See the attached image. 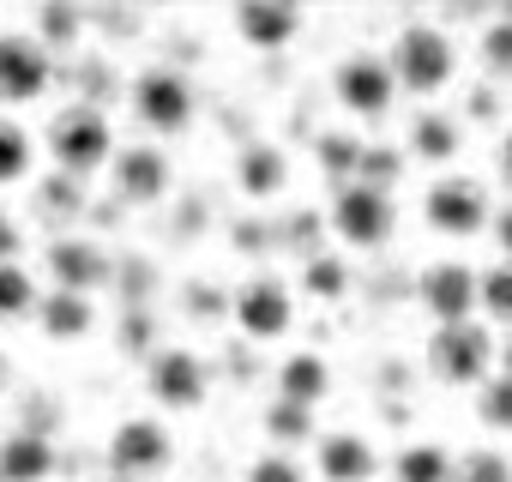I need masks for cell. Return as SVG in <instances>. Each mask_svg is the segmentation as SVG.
Instances as JSON below:
<instances>
[{"instance_id":"cell-43","label":"cell","mask_w":512,"mask_h":482,"mask_svg":"<svg viewBox=\"0 0 512 482\" xmlns=\"http://www.w3.org/2000/svg\"><path fill=\"white\" fill-rule=\"evenodd\" d=\"M0 380H7V356H0Z\"/></svg>"},{"instance_id":"cell-37","label":"cell","mask_w":512,"mask_h":482,"mask_svg":"<svg viewBox=\"0 0 512 482\" xmlns=\"http://www.w3.org/2000/svg\"><path fill=\"white\" fill-rule=\"evenodd\" d=\"M73 187H79V181H67V175H55V181H49V211H55V217H67V211H79V199H73Z\"/></svg>"},{"instance_id":"cell-11","label":"cell","mask_w":512,"mask_h":482,"mask_svg":"<svg viewBox=\"0 0 512 482\" xmlns=\"http://www.w3.org/2000/svg\"><path fill=\"white\" fill-rule=\"evenodd\" d=\"M55 79V61L37 37L0 31V103H37Z\"/></svg>"},{"instance_id":"cell-32","label":"cell","mask_w":512,"mask_h":482,"mask_svg":"<svg viewBox=\"0 0 512 482\" xmlns=\"http://www.w3.org/2000/svg\"><path fill=\"white\" fill-rule=\"evenodd\" d=\"M79 25H85V19H79L73 7H43V13H37V43H43V49H49V43H73Z\"/></svg>"},{"instance_id":"cell-39","label":"cell","mask_w":512,"mask_h":482,"mask_svg":"<svg viewBox=\"0 0 512 482\" xmlns=\"http://www.w3.org/2000/svg\"><path fill=\"white\" fill-rule=\"evenodd\" d=\"M488 229H494V248L512 260V205H506V211H494V223H488Z\"/></svg>"},{"instance_id":"cell-19","label":"cell","mask_w":512,"mask_h":482,"mask_svg":"<svg viewBox=\"0 0 512 482\" xmlns=\"http://www.w3.org/2000/svg\"><path fill=\"white\" fill-rule=\"evenodd\" d=\"M37 326H43L55 344H67V338H85V332L97 326V308H91V296L55 290V296H43V308H37Z\"/></svg>"},{"instance_id":"cell-35","label":"cell","mask_w":512,"mask_h":482,"mask_svg":"<svg viewBox=\"0 0 512 482\" xmlns=\"http://www.w3.org/2000/svg\"><path fill=\"white\" fill-rule=\"evenodd\" d=\"M392 175H398V157L374 145V151L362 157V181H368V187H392Z\"/></svg>"},{"instance_id":"cell-23","label":"cell","mask_w":512,"mask_h":482,"mask_svg":"<svg viewBox=\"0 0 512 482\" xmlns=\"http://www.w3.org/2000/svg\"><path fill=\"white\" fill-rule=\"evenodd\" d=\"M362 157H368V145H356L350 133H320V145H314V163H320V175H332L338 187L362 181Z\"/></svg>"},{"instance_id":"cell-4","label":"cell","mask_w":512,"mask_h":482,"mask_svg":"<svg viewBox=\"0 0 512 482\" xmlns=\"http://www.w3.org/2000/svg\"><path fill=\"white\" fill-rule=\"evenodd\" d=\"M392 223H398V205H392L386 187H368V181L338 187V199H332V229L350 241V248H380V241L392 235Z\"/></svg>"},{"instance_id":"cell-8","label":"cell","mask_w":512,"mask_h":482,"mask_svg":"<svg viewBox=\"0 0 512 482\" xmlns=\"http://www.w3.org/2000/svg\"><path fill=\"white\" fill-rule=\"evenodd\" d=\"M169 458H175V440H169V428L151 422V416H127V422L109 434V464H115V476H127V482H145V476L169 470Z\"/></svg>"},{"instance_id":"cell-10","label":"cell","mask_w":512,"mask_h":482,"mask_svg":"<svg viewBox=\"0 0 512 482\" xmlns=\"http://www.w3.org/2000/svg\"><path fill=\"white\" fill-rule=\"evenodd\" d=\"M145 386H151V398H157L163 410H199V404H205V392H211V374H205V362H199L193 350L169 344V350H157V356H151Z\"/></svg>"},{"instance_id":"cell-34","label":"cell","mask_w":512,"mask_h":482,"mask_svg":"<svg viewBox=\"0 0 512 482\" xmlns=\"http://www.w3.org/2000/svg\"><path fill=\"white\" fill-rule=\"evenodd\" d=\"M151 350V314H127L121 320V356H145Z\"/></svg>"},{"instance_id":"cell-29","label":"cell","mask_w":512,"mask_h":482,"mask_svg":"<svg viewBox=\"0 0 512 482\" xmlns=\"http://www.w3.org/2000/svg\"><path fill=\"white\" fill-rule=\"evenodd\" d=\"M482 67H488V79L512 85V19H494L482 31Z\"/></svg>"},{"instance_id":"cell-21","label":"cell","mask_w":512,"mask_h":482,"mask_svg":"<svg viewBox=\"0 0 512 482\" xmlns=\"http://www.w3.org/2000/svg\"><path fill=\"white\" fill-rule=\"evenodd\" d=\"M326 392H332V368H326V356H308V350H302V356H290V362L278 368V398L314 410Z\"/></svg>"},{"instance_id":"cell-38","label":"cell","mask_w":512,"mask_h":482,"mask_svg":"<svg viewBox=\"0 0 512 482\" xmlns=\"http://www.w3.org/2000/svg\"><path fill=\"white\" fill-rule=\"evenodd\" d=\"M19 248H25V241H19V223L0 211V266H13V254H19Z\"/></svg>"},{"instance_id":"cell-25","label":"cell","mask_w":512,"mask_h":482,"mask_svg":"<svg viewBox=\"0 0 512 482\" xmlns=\"http://www.w3.org/2000/svg\"><path fill=\"white\" fill-rule=\"evenodd\" d=\"M302 290L320 296V302H338V296L350 290V266H344L338 254H314V260L302 266Z\"/></svg>"},{"instance_id":"cell-33","label":"cell","mask_w":512,"mask_h":482,"mask_svg":"<svg viewBox=\"0 0 512 482\" xmlns=\"http://www.w3.org/2000/svg\"><path fill=\"white\" fill-rule=\"evenodd\" d=\"M247 482H302V464L284 458V452H266V458L247 464Z\"/></svg>"},{"instance_id":"cell-3","label":"cell","mask_w":512,"mask_h":482,"mask_svg":"<svg viewBox=\"0 0 512 482\" xmlns=\"http://www.w3.org/2000/svg\"><path fill=\"white\" fill-rule=\"evenodd\" d=\"M500 356V344L470 320V326H434L428 338V368L452 386H488V362Z\"/></svg>"},{"instance_id":"cell-14","label":"cell","mask_w":512,"mask_h":482,"mask_svg":"<svg viewBox=\"0 0 512 482\" xmlns=\"http://www.w3.org/2000/svg\"><path fill=\"white\" fill-rule=\"evenodd\" d=\"M115 187L121 199L133 205H157L169 193V157L157 145H133V151H115Z\"/></svg>"},{"instance_id":"cell-9","label":"cell","mask_w":512,"mask_h":482,"mask_svg":"<svg viewBox=\"0 0 512 482\" xmlns=\"http://www.w3.org/2000/svg\"><path fill=\"white\" fill-rule=\"evenodd\" d=\"M235 326H241L247 338H260V344L284 338V332L296 326V296H290V284H284V278H247V284L235 290Z\"/></svg>"},{"instance_id":"cell-44","label":"cell","mask_w":512,"mask_h":482,"mask_svg":"<svg viewBox=\"0 0 512 482\" xmlns=\"http://www.w3.org/2000/svg\"><path fill=\"white\" fill-rule=\"evenodd\" d=\"M103 482H127V476H103Z\"/></svg>"},{"instance_id":"cell-15","label":"cell","mask_w":512,"mask_h":482,"mask_svg":"<svg viewBox=\"0 0 512 482\" xmlns=\"http://www.w3.org/2000/svg\"><path fill=\"white\" fill-rule=\"evenodd\" d=\"M314 464H320V476H326V482H368V476L380 470L374 446H368L362 434H350V428H338V434L314 440Z\"/></svg>"},{"instance_id":"cell-5","label":"cell","mask_w":512,"mask_h":482,"mask_svg":"<svg viewBox=\"0 0 512 482\" xmlns=\"http://www.w3.org/2000/svg\"><path fill=\"white\" fill-rule=\"evenodd\" d=\"M422 211H428V223H434L440 235H476V229L494 223V211H488V187H482L476 175H440V181L428 187Z\"/></svg>"},{"instance_id":"cell-17","label":"cell","mask_w":512,"mask_h":482,"mask_svg":"<svg viewBox=\"0 0 512 482\" xmlns=\"http://www.w3.org/2000/svg\"><path fill=\"white\" fill-rule=\"evenodd\" d=\"M55 476V440L49 434H7L0 440V482H49Z\"/></svg>"},{"instance_id":"cell-18","label":"cell","mask_w":512,"mask_h":482,"mask_svg":"<svg viewBox=\"0 0 512 482\" xmlns=\"http://www.w3.org/2000/svg\"><path fill=\"white\" fill-rule=\"evenodd\" d=\"M235 181H241L247 199H278L284 181H290V157L278 145H247L241 163H235Z\"/></svg>"},{"instance_id":"cell-7","label":"cell","mask_w":512,"mask_h":482,"mask_svg":"<svg viewBox=\"0 0 512 482\" xmlns=\"http://www.w3.org/2000/svg\"><path fill=\"white\" fill-rule=\"evenodd\" d=\"M133 115H139L151 133H187V127H193V85H187L175 67H151V73H139V85H133Z\"/></svg>"},{"instance_id":"cell-13","label":"cell","mask_w":512,"mask_h":482,"mask_svg":"<svg viewBox=\"0 0 512 482\" xmlns=\"http://www.w3.org/2000/svg\"><path fill=\"white\" fill-rule=\"evenodd\" d=\"M109 254L97 248L91 235H61V241H49V278H55V290H73V296H91V290H103L109 284Z\"/></svg>"},{"instance_id":"cell-6","label":"cell","mask_w":512,"mask_h":482,"mask_svg":"<svg viewBox=\"0 0 512 482\" xmlns=\"http://www.w3.org/2000/svg\"><path fill=\"white\" fill-rule=\"evenodd\" d=\"M332 91H338V103H344L350 115L380 121V115L392 109V97H398V73H392V61H380V55H350V61H338Z\"/></svg>"},{"instance_id":"cell-27","label":"cell","mask_w":512,"mask_h":482,"mask_svg":"<svg viewBox=\"0 0 512 482\" xmlns=\"http://www.w3.org/2000/svg\"><path fill=\"white\" fill-rule=\"evenodd\" d=\"M25 175H31V133H25L19 121L0 115V187H7V181H25Z\"/></svg>"},{"instance_id":"cell-30","label":"cell","mask_w":512,"mask_h":482,"mask_svg":"<svg viewBox=\"0 0 512 482\" xmlns=\"http://www.w3.org/2000/svg\"><path fill=\"white\" fill-rule=\"evenodd\" d=\"M482 308H488V320L512 326V260L494 266V272H482Z\"/></svg>"},{"instance_id":"cell-41","label":"cell","mask_w":512,"mask_h":482,"mask_svg":"<svg viewBox=\"0 0 512 482\" xmlns=\"http://www.w3.org/2000/svg\"><path fill=\"white\" fill-rule=\"evenodd\" d=\"M470 109H476V115L488 121V115H494V91H470Z\"/></svg>"},{"instance_id":"cell-22","label":"cell","mask_w":512,"mask_h":482,"mask_svg":"<svg viewBox=\"0 0 512 482\" xmlns=\"http://www.w3.org/2000/svg\"><path fill=\"white\" fill-rule=\"evenodd\" d=\"M392 482H458V464H452L446 446L416 440V446H404V452L392 458Z\"/></svg>"},{"instance_id":"cell-26","label":"cell","mask_w":512,"mask_h":482,"mask_svg":"<svg viewBox=\"0 0 512 482\" xmlns=\"http://www.w3.org/2000/svg\"><path fill=\"white\" fill-rule=\"evenodd\" d=\"M43 302H37V284H31V272L25 266H0V320H25V314H37Z\"/></svg>"},{"instance_id":"cell-31","label":"cell","mask_w":512,"mask_h":482,"mask_svg":"<svg viewBox=\"0 0 512 482\" xmlns=\"http://www.w3.org/2000/svg\"><path fill=\"white\" fill-rule=\"evenodd\" d=\"M458 482H512V458L506 452H470L464 464H458Z\"/></svg>"},{"instance_id":"cell-24","label":"cell","mask_w":512,"mask_h":482,"mask_svg":"<svg viewBox=\"0 0 512 482\" xmlns=\"http://www.w3.org/2000/svg\"><path fill=\"white\" fill-rule=\"evenodd\" d=\"M260 422H266V434H272L278 446H290V440H320V434H314V410H308V404H290V398H272Z\"/></svg>"},{"instance_id":"cell-40","label":"cell","mask_w":512,"mask_h":482,"mask_svg":"<svg viewBox=\"0 0 512 482\" xmlns=\"http://www.w3.org/2000/svg\"><path fill=\"white\" fill-rule=\"evenodd\" d=\"M494 157H500V175H506V187H512V127L500 133V151H494Z\"/></svg>"},{"instance_id":"cell-20","label":"cell","mask_w":512,"mask_h":482,"mask_svg":"<svg viewBox=\"0 0 512 482\" xmlns=\"http://www.w3.org/2000/svg\"><path fill=\"white\" fill-rule=\"evenodd\" d=\"M410 157L422 163H452L458 157V121L440 109H416L410 115Z\"/></svg>"},{"instance_id":"cell-12","label":"cell","mask_w":512,"mask_h":482,"mask_svg":"<svg viewBox=\"0 0 512 482\" xmlns=\"http://www.w3.org/2000/svg\"><path fill=\"white\" fill-rule=\"evenodd\" d=\"M422 308L434 314V326H470V308H482V272L446 260V266H428L422 278Z\"/></svg>"},{"instance_id":"cell-36","label":"cell","mask_w":512,"mask_h":482,"mask_svg":"<svg viewBox=\"0 0 512 482\" xmlns=\"http://www.w3.org/2000/svg\"><path fill=\"white\" fill-rule=\"evenodd\" d=\"M187 308H193L199 320H211V314H223L229 302H217V290H211V284H187Z\"/></svg>"},{"instance_id":"cell-2","label":"cell","mask_w":512,"mask_h":482,"mask_svg":"<svg viewBox=\"0 0 512 482\" xmlns=\"http://www.w3.org/2000/svg\"><path fill=\"white\" fill-rule=\"evenodd\" d=\"M392 73H398V85H404V91H416V97L446 91V85H452V73H458L452 37H446V31H434V25H404V31H398V43H392Z\"/></svg>"},{"instance_id":"cell-1","label":"cell","mask_w":512,"mask_h":482,"mask_svg":"<svg viewBox=\"0 0 512 482\" xmlns=\"http://www.w3.org/2000/svg\"><path fill=\"white\" fill-rule=\"evenodd\" d=\"M49 157L67 181H91L103 163H115V133H109V115L103 109H61L55 127H49Z\"/></svg>"},{"instance_id":"cell-28","label":"cell","mask_w":512,"mask_h":482,"mask_svg":"<svg viewBox=\"0 0 512 482\" xmlns=\"http://www.w3.org/2000/svg\"><path fill=\"white\" fill-rule=\"evenodd\" d=\"M476 416L488 428H512V374H494L488 386H476Z\"/></svg>"},{"instance_id":"cell-16","label":"cell","mask_w":512,"mask_h":482,"mask_svg":"<svg viewBox=\"0 0 512 482\" xmlns=\"http://www.w3.org/2000/svg\"><path fill=\"white\" fill-rule=\"evenodd\" d=\"M235 31H241L247 49L278 55V49L302 31V13H296V7H266V0H247V7H235Z\"/></svg>"},{"instance_id":"cell-42","label":"cell","mask_w":512,"mask_h":482,"mask_svg":"<svg viewBox=\"0 0 512 482\" xmlns=\"http://www.w3.org/2000/svg\"><path fill=\"white\" fill-rule=\"evenodd\" d=\"M500 368H506V374H512V338H506V344H500Z\"/></svg>"}]
</instances>
